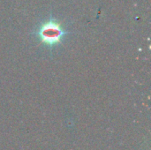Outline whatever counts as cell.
I'll use <instances>...</instances> for the list:
<instances>
[{"instance_id":"cell-1","label":"cell","mask_w":151,"mask_h":150,"mask_svg":"<svg viewBox=\"0 0 151 150\" xmlns=\"http://www.w3.org/2000/svg\"><path fill=\"white\" fill-rule=\"evenodd\" d=\"M65 34V31L55 19H50L43 23L38 30V35L41 40L50 46L55 45L60 42Z\"/></svg>"}]
</instances>
